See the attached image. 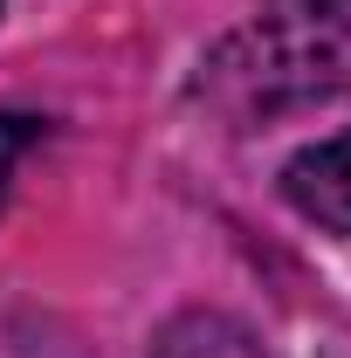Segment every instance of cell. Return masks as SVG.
Here are the masks:
<instances>
[{
    "instance_id": "cell-1",
    "label": "cell",
    "mask_w": 351,
    "mask_h": 358,
    "mask_svg": "<svg viewBox=\"0 0 351 358\" xmlns=\"http://www.w3.org/2000/svg\"><path fill=\"white\" fill-rule=\"evenodd\" d=\"M351 83V0H262L200 62V96L220 117H275Z\"/></svg>"
},
{
    "instance_id": "cell-2",
    "label": "cell",
    "mask_w": 351,
    "mask_h": 358,
    "mask_svg": "<svg viewBox=\"0 0 351 358\" xmlns=\"http://www.w3.org/2000/svg\"><path fill=\"white\" fill-rule=\"evenodd\" d=\"M282 193L303 221L331 227V234H351V131L324 138V145H303L289 166H282Z\"/></svg>"
},
{
    "instance_id": "cell-3",
    "label": "cell",
    "mask_w": 351,
    "mask_h": 358,
    "mask_svg": "<svg viewBox=\"0 0 351 358\" xmlns=\"http://www.w3.org/2000/svg\"><path fill=\"white\" fill-rule=\"evenodd\" d=\"M152 358H268V352H262V338L248 324H234L220 310H186L159 331Z\"/></svg>"
},
{
    "instance_id": "cell-4",
    "label": "cell",
    "mask_w": 351,
    "mask_h": 358,
    "mask_svg": "<svg viewBox=\"0 0 351 358\" xmlns=\"http://www.w3.org/2000/svg\"><path fill=\"white\" fill-rule=\"evenodd\" d=\"M28 145H35V124L28 117H0V200H7V179H14V166H21Z\"/></svg>"
}]
</instances>
